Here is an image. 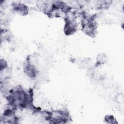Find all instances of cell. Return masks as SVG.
Here are the masks:
<instances>
[{"label": "cell", "instance_id": "8992f818", "mask_svg": "<svg viewBox=\"0 0 124 124\" xmlns=\"http://www.w3.org/2000/svg\"><path fill=\"white\" fill-rule=\"evenodd\" d=\"M106 59H107V57L105 54H99L97 56V57L96 58L97 63H98V64H99V65L101 64H103L106 62Z\"/></svg>", "mask_w": 124, "mask_h": 124}, {"label": "cell", "instance_id": "7a4b0ae2", "mask_svg": "<svg viewBox=\"0 0 124 124\" xmlns=\"http://www.w3.org/2000/svg\"><path fill=\"white\" fill-rule=\"evenodd\" d=\"M65 24L64 26V32L66 35L74 34L77 30L78 24L76 19L64 17Z\"/></svg>", "mask_w": 124, "mask_h": 124}, {"label": "cell", "instance_id": "6da1fadb", "mask_svg": "<svg viewBox=\"0 0 124 124\" xmlns=\"http://www.w3.org/2000/svg\"><path fill=\"white\" fill-rule=\"evenodd\" d=\"M45 119L52 124L66 123L70 120L69 114L65 110H56L46 111Z\"/></svg>", "mask_w": 124, "mask_h": 124}, {"label": "cell", "instance_id": "5b68a950", "mask_svg": "<svg viewBox=\"0 0 124 124\" xmlns=\"http://www.w3.org/2000/svg\"><path fill=\"white\" fill-rule=\"evenodd\" d=\"M104 121L106 123L111 124H117L116 120L115 117L112 115H107L105 117Z\"/></svg>", "mask_w": 124, "mask_h": 124}, {"label": "cell", "instance_id": "277c9868", "mask_svg": "<svg viewBox=\"0 0 124 124\" xmlns=\"http://www.w3.org/2000/svg\"><path fill=\"white\" fill-rule=\"evenodd\" d=\"M13 8L16 12L21 14L22 16L27 15L29 12L28 6L23 3H15L13 4Z\"/></svg>", "mask_w": 124, "mask_h": 124}, {"label": "cell", "instance_id": "52a82bcc", "mask_svg": "<svg viewBox=\"0 0 124 124\" xmlns=\"http://www.w3.org/2000/svg\"><path fill=\"white\" fill-rule=\"evenodd\" d=\"M7 62L4 59H1L0 61V71L2 72L7 67Z\"/></svg>", "mask_w": 124, "mask_h": 124}, {"label": "cell", "instance_id": "3957f363", "mask_svg": "<svg viewBox=\"0 0 124 124\" xmlns=\"http://www.w3.org/2000/svg\"><path fill=\"white\" fill-rule=\"evenodd\" d=\"M25 73L31 78H34L37 75V70L35 67L29 60L27 61L24 67Z\"/></svg>", "mask_w": 124, "mask_h": 124}]
</instances>
